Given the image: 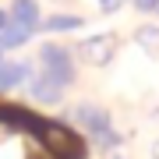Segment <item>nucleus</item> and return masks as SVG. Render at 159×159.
Instances as JSON below:
<instances>
[{
    "label": "nucleus",
    "mask_w": 159,
    "mask_h": 159,
    "mask_svg": "<svg viewBox=\"0 0 159 159\" xmlns=\"http://www.w3.org/2000/svg\"><path fill=\"white\" fill-rule=\"evenodd\" d=\"M134 7L142 14H152V11H159V0H134Z\"/></svg>",
    "instance_id": "f8f14e48"
},
{
    "label": "nucleus",
    "mask_w": 159,
    "mask_h": 159,
    "mask_svg": "<svg viewBox=\"0 0 159 159\" xmlns=\"http://www.w3.org/2000/svg\"><path fill=\"white\" fill-rule=\"evenodd\" d=\"M110 159H127V156H120V152H110Z\"/></svg>",
    "instance_id": "2eb2a0df"
},
{
    "label": "nucleus",
    "mask_w": 159,
    "mask_h": 159,
    "mask_svg": "<svg viewBox=\"0 0 159 159\" xmlns=\"http://www.w3.org/2000/svg\"><path fill=\"white\" fill-rule=\"evenodd\" d=\"M43 142L53 148V156H74L78 152V138L60 124H43Z\"/></svg>",
    "instance_id": "20e7f679"
},
{
    "label": "nucleus",
    "mask_w": 159,
    "mask_h": 159,
    "mask_svg": "<svg viewBox=\"0 0 159 159\" xmlns=\"http://www.w3.org/2000/svg\"><path fill=\"white\" fill-rule=\"evenodd\" d=\"M7 25H11V14H7V11H0V32H4Z\"/></svg>",
    "instance_id": "ddd939ff"
},
{
    "label": "nucleus",
    "mask_w": 159,
    "mask_h": 159,
    "mask_svg": "<svg viewBox=\"0 0 159 159\" xmlns=\"http://www.w3.org/2000/svg\"><path fill=\"white\" fill-rule=\"evenodd\" d=\"M134 39H138V46H142L148 57H159V29L156 25H142L134 32Z\"/></svg>",
    "instance_id": "1a4fd4ad"
},
{
    "label": "nucleus",
    "mask_w": 159,
    "mask_h": 159,
    "mask_svg": "<svg viewBox=\"0 0 159 159\" xmlns=\"http://www.w3.org/2000/svg\"><path fill=\"white\" fill-rule=\"evenodd\" d=\"M117 53V35H92V39L81 43V60L92 64V67H106Z\"/></svg>",
    "instance_id": "7ed1b4c3"
},
{
    "label": "nucleus",
    "mask_w": 159,
    "mask_h": 159,
    "mask_svg": "<svg viewBox=\"0 0 159 159\" xmlns=\"http://www.w3.org/2000/svg\"><path fill=\"white\" fill-rule=\"evenodd\" d=\"M39 60H43L46 74H50V78L57 81L60 89L74 81V60H71V53L64 50V46H57V43H46L43 50H39Z\"/></svg>",
    "instance_id": "f03ea898"
},
{
    "label": "nucleus",
    "mask_w": 159,
    "mask_h": 159,
    "mask_svg": "<svg viewBox=\"0 0 159 159\" xmlns=\"http://www.w3.org/2000/svg\"><path fill=\"white\" fill-rule=\"evenodd\" d=\"M32 32L18 29V25H7L4 32H0V50H18V46H25V39H29Z\"/></svg>",
    "instance_id": "9d476101"
},
{
    "label": "nucleus",
    "mask_w": 159,
    "mask_h": 159,
    "mask_svg": "<svg viewBox=\"0 0 159 159\" xmlns=\"http://www.w3.org/2000/svg\"><path fill=\"white\" fill-rule=\"evenodd\" d=\"M11 25H18L25 32H35L39 29V4L35 0H14L11 4Z\"/></svg>",
    "instance_id": "39448f33"
},
{
    "label": "nucleus",
    "mask_w": 159,
    "mask_h": 159,
    "mask_svg": "<svg viewBox=\"0 0 159 159\" xmlns=\"http://www.w3.org/2000/svg\"><path fill=\"white\" fill-rule=\"evenodd\" d=\"M124 4H127V0H99V11H102V14H117Z\"/></svg>",
    "instance_id": "9b49d317"
},
{
    "label": "nucleus",
    "mask_w": 159,
    "mask_h": 159,
    "mask_svg": "<svg viewBox=\"0 0 159 159\" xmlns=\"http://www.w3.org/2000/svg\"><path fill=\"white\" fill-rule=\"evenodd\" d=\"M43 29L46 32H74V29H81V14H50L43 21Z\"/></svg>",
    "instance_id": "6e6552de"
},
{
    "label": "nucleus",
    "mask_w": 159,
    "mask_h": 159,
    "mask_svg": "<svg viewBox=\"0 0 159 159\" xmlns=\"http://www.w3.org/2000/svg\"><path fill=\"white\" fill-rule=\"evenodd\" d=\"M152 159H159V142H156V145H152Z\"/></svg>",
    "instance_id": "4468645a"
},
{
    "label": "nucleus",
    "mask_w": 159,
    "mask_h": 159,
    "mask_svg": "<svg viewBox=\"0 0 159 159\" xmlns=\"http://www.w3.org/2000/svg\"><path fill=\"white\" fill-rule=\"evenodd\" d=\"M60 92H64V89H60L46 71L32 81V99H39V102H60Z\"/></svg>",
    "instance_id": "0eeeda50"
},
{
    "label": "nucleus",
    "mask_w": 159,
    "mask_h": 159,
    "mask_svg": "<svg viewBox=\"0 0 159 159\" xmlns=\"http://www.w3.org/2000/svg\"><path fill=\"white\" fill-rule=\"evenodd\" d=\"M21 81H29V64H21V60H0V92L21 85Z\"/></svg>",
    "instance_id": "423d86ee"
},
{
    "label": "nucleus",
    "mask_w": 159,
    "mask_h": 159,
    "mask_svg": "<svg viewBox=\"0 0 159 159\" xmlns=\"http://www.w3.org/2000/svg\"><path fill=\"white\" fill-rule=\"evenodd\" d=\"M71 120L74 124H81L92 134V142H96L102 152H110V148H117L120 145V134L113 131V124H110V113L106 110H99V106H92V102H81V106H74L71 110Z\"/></svg>",
    "instance_id": "f257e3e1"
}]
</instances>
